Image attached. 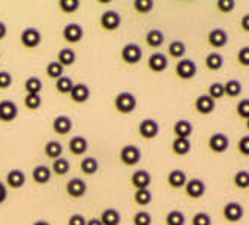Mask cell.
Listing matches in <instances>:
<instances>
[{
	"label": "cell",
	"mask_w": 249,
	"mask_h": 225,
	"mask_svg": "<svg viewBox=\"0 0 249 225\" xmlns=\"http://www.w3.org/2000/svg\"><path fill=\"white\" fill-rule=\"evenodd\" d=\"M114 107L122 114H131L137 108V99L129 92H122L114 99Z\"/></svg>",
	"instance_id": "cell-1"
},
{
	"label": "cell",
	"mask_w": 249,
	"mask_h": 225,
	"mask_svg": "<svg viewBox=\"0 0 249 225\" xmlns=\"http://www.w3.org/2000/svg\"><path fill=\"white\" fill-rule=\"evenodd\" d=\"M222 216L227 222L230 224H236L239 221L243 219L245 216V209H243V206L237 201H230L224 206V209H222Z\"/></svg>",
	"instance_id": "cell-2"
},
{
	"label": "cell",
	"mask_w": 249,
	"mask_h": 225,
	"mask_svg": "<svg viewBox=\"0 0 249 225\" xmlns=\"http://www.w3.org/2000/svg\"><path fill=\"white\" fill-rule=\"evenodd\" d=\"M143 57V50L137 44H126L122 48V60L128 65H137Z\"/></svg>",
	"instance_id": "cell-3"
},
{
	"label": "cell",
	"mask_w": 249,
	"mask_h": 225,
	"mask_svg": "<svg viewBox=\"0 0 249 225\" xmlns=\"http://www.w3.org/2000/svg\"><path fill=\"white\" fill-rule=\"evenodd\" d=\"M197 74V65L191 59H182L176 65V75L180 80H191Z\"/></svg>",
	"instance_id": "cell-4"
},
{
	"label": "cell",
	"mask_w": 249,
	"mask_h": 225,
	"mask_svg": "<svg viewBox=\"0 0 249 225\" xmlns=\"http://www.w3.org/2000/svg\"><path fill=\"white\" fill-rule=\"evenodd\" d=\"M120 159L124 165L132 167L141 161V150L137 146L128 144L120 150Z\"/></svg>",
	"instance_id": "cell-5"
},
{
	"label": "cell",
	"mask_w": 249,
	"mask_h": 225,
	"mask_svg": "<svg viewBox=\"0 0 249 225\" xmlns=\"http://www.w3.org/2000/svg\"><path fill=\"white\" fill-rule=\"evenodd\" d=\"M20 41L21 44L26 47V48H35L38 47L42 41V35L38 29L35 27H29V29H24L20 35Z\"/></svg>",
	"instance_id": "cell-6"
},
{
	"label": "cell",
	"mask_w": 249,
	"mask_h": 225,
	"mask_svg": "<svg viewBox=\"0 0 249 225\" xmlns=\"http://www.w3.org/2000/svg\"><path fill=\"white\" fill-rule=\"evenodd\" d=\"M122 24V17L117 11H105L102 15H101V26L102 29L108 30V32H113V30H117Z\"/></svg>",
	"instance_id": "cell-7"
},
{
	"label": "cell",
	"mask_w": 249,
	"mask_h": 225,
	"mask_svg": "<svg viewBox=\"0 0 249 225\" xmlns=\"http://www.w3.org/2000/svg\"><path fill=\"white\" fill-rule=\"evenodd\" d=\"M138 132L144 140H153L159 134V125L155 119H144L138 125Z\"/></svg>",
	"instance_id": "cell-8"
},
{
	"label": "cell",
	"mask_w": 249,
	"mask_h": 225,
	"mask_svg": "<svg viewBox=\"0 0 249 225\" xmlns=\"http://www.w3.org/2000/svg\"><path fill=\"white\" fill-rule=\"evenodd\" d=\"M209 149L213 152V153H224L227 152L228 146H230V140H228V137L222 132H216V134H213L210 138H209Z\"/></svg>",
	"instance_id": "cell-9"
},
{
	"label": "cell",
	"mask_w": 249,
	"mask_h": 225,
	"mask_svg": "<svg viewBox=\"0 0 249 225\" xmlns=\"http://www.w3.org/2000/svg\"><path fill=\"white\" fill-rule=\"evenodd\" d=\"M17 116H18V107H17L15 102L9 99L0 101V120L2 122H12V120L17 119Z\"/></svg>",
	"instance_id": "cell-10"
},
{
	"label": "cell",
	"mask_w": 249,
	"mask_h": 225,
	"mask_svg": "<svg viewBox=\"0 0 249 225\" xmlns=\"http://www.w3.org/2000/svg\"><path fill=\"white\" fill-rule=\"evenodd\" d=\"M185 192L189 198L198 200L206 194V183L201 179H191L185 185Z\"/></svg>",
	"instance_id": "cell-11"
},
{
	"label": "cell",
	"mask_w": 249,
	"mask_h": 225,
	"mask_svg": "<svg viewBox=\"0 0 249 225\" xmlns=\"http://www.w3.org/2000/svg\"><path fill=\"white\" fill-rule=\"evenodd\" d=\"M83 36H84V30L77 23L66 24L65 29H63V38L69 44H77V42H80L83 39Z\"/></svg>",
	"instance_id": "cell-12"
},
{
	"label": "cell",
	"mask_w": 249,
	"mask_h": 225,
	"mask_svg": "<svg viewBox=\"0 0 249 225\" xmlns=\"http://www.w3.org/2000/svg\"><path fill=\"white\" fill-rule=\"evenodd\" d=\"M66 192L72 198H81L87 192V185L83 179L74 177L66 183Z\"/></svg>",
	"instance_id": "cell-13"
},
{
	"label": "cell",
	"mask_w": 249,
	"mask_h": 225,
	"mask_svg": "<svg viewBox=\"0 0 249 225\" xmlns=\"http://www.w3.org/2000/svg\"><path fill=\"white\" fill-rule=\"evenodd\" d=\"M194 107H195V110H197V113H200L203 116H207V114L215 111L216 102L207 95H201V96H198L197 99H195Z\"/></svg>",
	"instance_id": "cell-14"
},
{
	"label": "cell",
	"mask_w": 249,
	"mask_h": 225,
	"mask_svg": "<svg viewBox=\"0 0 249 225\" xmlns=\"http://www.w3.org/2000/svg\"><path fill=\"white\" fill-rule=\"evenodd\" d=\"M207 42L213 48H222L228 42V35L224 29H213L207 35Z\"/></svg>",
	"instance_id": "cell-15"
},
{
	"label": "cell",
	"mask_w": 249,
	"mask_h": 225,
	"mask_svg": "<svg viewBox=\"0 0 249 225\" xmlns=\"http://www.w3.org/2000/svg\"><path fill=\"white\" fill-rule=\"evenodd\" d=\"M147 66L153 72H164L168 68V59L164 53H153L147 60Z\"/></svg>",
	"instance_id": "cell-16"
},
{
	"label": "cell",
	"mask_w": 249,
	"mask_h": 225,
	"mask_svg": "<svg viewBox=\"0 0 249 225\" xmlns=\"http://www.w3.org/2000/svg\"><path fill=\"white\" fill-rule=\"evenodd\" d=\"M131 183L137 189H149V186L152 183L150 173L146 171V170H137L132 174V177H131Z\"/></svg>",
	"instance_id": "cell-17"
},
{
	"label": "cell",
	"mask_w": 249,
	"mask_h": 225,
	"mask_svg": "<svg viewBox=\"0 0 249 225\" xmlns=\"http://www.w3.org/2000/svg\"><path fill=\"white\" fill-rule=\"evenodd\" d=\"M69 96L74 102L83 104L90 98V89H89L84 83H77V84H74V87H72V90H71Z\"/></svg>",
	"instance_id": "cell-18"
},
{
	"label": "cell",
	"mask_w": 249,
	"mask_h": 225,
	"mask_svg": "<svg viewBox=\"0 0 249 225\" xmlns=\"http://www.w3.org/2000/svg\"><path fill=\"white\" fill-rule=\"evenodd\" d=\"M72 129V120L68 116H57L53 120V131L59 135H66Z\"/></svg>",
	"instance_id": "cell-19"
},
{
	"label": "cell",
	"mask_w": 249,
	"mask_h": 225,
	"mask_svg": "<svg viewBox=\"0 0 249 225\" xmlns=\"http://www.w3.org/2000/svg\"><path fill=\"white\" fill-rule=\"evenodd\" d=\"M6 183L8 186H11L12 189H20L24 186L26 183V174L18 170V168H14L8 173V176H6Z\"/></svg>",
	"instance_id": "cell-20"
},
{
	"label": "cell",
	"mask_w": 249,
	"mask_h": 225,
	"mask_svg": "<svg viewBox=\"0 0 249 225\" xmlns=\"http://www.w3.org/2000/svg\"><path fill=\"white\" fill-rule=\"evenodd\" d=\"M168 185L174 189H180V188H185L186 182H188V177H186V173L182 171V170H173L170 174H168Z\"/></svg>",
	"instance_id": "cell-21"
},
{
	"label": "cell",
	"mask_w": 249,
	"mask_h": 225,
	"mask_svg": "<svg viewBox=\"0 0 249 225\" xmlns=\"http://www.w3.org/2000/svg\"><path fill=\"white\" fill-rule=\"evenodd\" d=\"M192 123L189 122V120H179V122L174 123V128H173V132L176 135V138H189L192 135Z\"/></svg>",
	"instance_id": "cell-22"
},
{
	"label": "cell",
	"mask_w": 249,
	"mask_h": 225,
	"mask_svg": "<svg viewBox=\"0 0 249 225\" xmlns=\"http://www.w3.org/2000/svg\"><path fill=\"white\" fill-rule=\"evenodd\" d=\"M32 177L38 185H45L51 180V170L47 165H38L33 168Z\"/></svg>",
	"instance_id": "cell-23"
},
{
	"label": "cell",
	"mask_w": 249,
	"mask_h": 225,
	"mask_svg": "<svg viewBox=\"0 0 249 225\" xmlns=\"http://www.w3.org/2000/svg\"><path fill=\"white\" fill-rule=\"evenodd\" d=\"M191 141L189 138H174V141L171 144V150L177 156H186L191 152Z\"/></svg>",
	"instance_id": "cell-24"
},
{
	"label": "cell",
	"mask_w": 249,
	"mask_h": 225,
	"mask_svg": "<svg viewBox=\"0 0 249 225\" xmlns=\"http://www.w3.org/2000/svg\"><path fill=\"white\" fill-rule=\"evenodd\" d=\"M89 149V143L84 137H74V138H71V141H69V150L71 153H74V155H84Z\"/></svg>",
	"instance_id": "cell-25"
},
{
	"label": "cell",
	"mask_w": 249,
	"mask_h": 225,
	"mask_svg": "<svg viewBox=\"0 0 249 225\" xmlns=\"http://www.w3.org/2000/svg\"><path fill=\"white\" fill-rule=\"evenodd\" d=\"M99 219H101L102 225H119L120 221H122V216H120L117 209H113V207H110V209H105L101 213Z\"/></svg>",
	"instance_id": "cell-26"
},
{
	"label": "cell",
	"mask_w": 249,
	"mask_h": 225,
	"mask_svg": "<svg viewBox=\"0 0 249 225\" xmlns=\"http://www.w3.org/2000/svg\"><path fill=\"white\" fill-rule=\"evenodd\" d=\"M165 41V36H164V33L161 30H158V29H152L147 32L146 35V44L152 48H158V47H161Z\"/></svg>",
	"instance_id": "cell-27"
},
{
	"label": "cell",
	"mask_w": 249,
	"mask_h": 225,
	"mask_svg": "<svg viewBox=\"0 0 249 225\" xmlns=\"http://www.w3.org/2000/svg\"><path fill=\"white\" fill-rule=\"evenodd\" d=\"M44 152L45 155L53 159V161H56L59 158H62V153H63V146L59 143V141H48L44 147Z\"/></svg>",
	"instance_id": "cell-28"
},
{
	"label": "cell",
	"mask_w": 249,
	"mask_h": 225,
	"mask_svg": "<svg viewBox=\"0 0 249 225\" xmlns=\"http://www.w3.org/2000/svg\"><path fill=\"white\" fill-rule=\"evenodd\" d=\"M75 60H77V56L74 53V50H71V48H62L59 51V54H57V63H60L63 68L74 65Z\"/></svg>",
	"instance_id": "cell-29"
},
{
	"label": "cell",
	"mask_w": 249,
	"mask_h": 225,
	"mask_svg": "<svg viewBox=\"0 0 249 225\" xmlns=\"http://www.w3.org/2000/svg\"><path fill=\"white\" fill-rule=\"evenodd\" d=\"M224 90H225V96L228 98H237L243 87H242V83L239 80H228L225 84H224Z\"/></svg>",
	"instance_id": "cell-30"
},
{
	"label": "cell",
	"mask_w": 249,
	"mask_h": 225,
	"mask_svg": "<svg viewBox=\"0 0 249 225\" xmlns=\"http://www.w3.org/2000/svg\"><path fill=\"white\" fill-rule=\"evenodd\" d=\"M224 66V57L219 53H210L206 57V68L209 71H219Z\"/></svg>",
	"instance_id": "cell-31"
},
{
	"label": "cell",
	"mask_w": 249,
	"mask_h": 225,
	"mask_svg": "<svg viewBox=\"0 0 249 225\" xmlns=\"http://www.w3.org/2000/svg\"><path fill=\"white\" fill-rule=\"evenodd\" d=\"M81 171L84 173L86 176H92V174H95V173L99 170V164H98V161L95 159V158H92V156H87V158H84L83 161H81Z\"/></svg>",
	"instance_id": "cell-32"
},
{
	"label": "cell",
	"mask_w": 249,
	"mask_h": 225,
	"mask_svg": "<svg viewBox=\"0 0 249 225\" xmlns=\"http://www.w3.org/2000/svg\"><path fill=\"white\" fill-rule=\"evenodd\" d=\"M42 81L38 78V77H29L24 83V89L27 93H32V95H39L41 90H42Z\"/></svg>",
	"instance_id": "cell-33"
},
{
	"label": "cell",
	"mask_w": 249,
	"mask_h": 225,
	"mask_svg": "<svg viewBox=\"0 0 249 225\" xmlns=\"http://www.w3.org/2000/svg\"><path fill=\"white\" fill-rule=\"evenodd\" d=\"M72 87H74V81L66 75L56 80V90L62 95H69L71 90H72Z\"/></svg>",
	"instance_id": "cell-34"
},
{
	"label": "cell",
	"mask_w": 249,
	"mask_h": 225,
	"mask_svg": "<svg viewBox=\"0 0 249 225\" xmlns=\"http://www.w3.org/2000/svg\"><path fill=\"white\" fill-rule=\"evenodd\" d=\"M53 171L56 173V174L59 176H66L68 173L71 171V162L66 159V158H59L56 159L54 162H53Z\"/></svg>",
	"instance_id": "cell-35"
},
{
	"label": "cell",
	"mask_w": 249,
	"mask_h": 225,
	"mask_svg": "<svg viewBox=\"0 0 249 225\" xmlns=\"http://www.w3.org/2000/svg\"><path fill=\"white\" fill-rule=\"evenodd\" d=\"M152 192L149 189H137L135 194H134V200L138 206H149L152 203Z\"/></svg>",
	"instance_id": "cell-36"
},
{
	"label": "cell",
	"mask_w": 249,
	"mask_h": 225,
	"mask_svg": "<svg viewBox=\"0 0 249 225\" xmlns=\"http://www.w3.org/2000/svg\"><path fill=\"white\" fill-rule=\"evenodd\" d=\"M168 53H170V56L174 57V59H180V57H183L185 53H186V47H185V44H183L182 41H173V42L168 45Z\"/></svg>",
	"instance_id": "cell-37"
},
{
	"label": "cell",
	"mask_w": 249,
	"mask_h": 225,
	"mask_svg": "<svg viewBox=\"0 0 249 225\" xmlns=\"http://www.w3.org/2000/svg\"><path fill=\"white\" fill-rule=\"evenodd\" d=\"M233 183L239 189H248L249 188V171H246V170L237 171L233 177Z\"/></svg>",
	"instance_id": "cell-38"
},
{
	"label": "cell",
	"mask_w": 249,
	"mask_h": 225,
	"mask_svg": "<svg viewBox=\"0 0 249 225\" xmlns=\"http://www.w3.org/2000/svg\"><path fill=\"white\" fill-rule=\"evenodd\" d=\"M185 222H186V218H185L183 212H180V210H171L165 216L167 225H185Z\"/></svg>",
	"instance_id": "cell-39"
},
{
	"label": "cell",
	"mask_w": 249,
	"mask_h": 225,
	"mask_svg": "<svg viewBox=\"0 0 249 225\" xmlns=\"http://www.w3.org/2000/svg\"><path fill=\"white\" fill-rule=\"evenodd\" d=\"M207 96H210L215 102H216L218 99H222V98L225 96L224 84H222V83H212V84L209 86Z\"/></svg>",
	"instance_id": "cell-40"
},
{
	"label": "cell",
	"mask_w": 249,
	"mask_h": 225,
	"mask_svg": "<svg viewBox=\"0 0 249 225\" xmlns=\"http://www.w3.org/2000/svg\"><path fill=\"white\" fill-rule=\"evenodd\" d=\"M47 75L50 78L59 80L60 77H63V66L57 62H50L47 65Z\"/></svg>",
	"instance_id": "cell-41"
},
{
	"label": "cell",
	"mask_w": 249,
	"mask_h": 225,
	"mask_svg": "<svg viewBox=\"0 0 249 225\" xmlns=\"http://www.w3.org/2000/svg\"><path fill=\"white\" fill-rule=\"evenodd\" d=\"M155 6L153 0H135L134 2V9L138 14H149Z\"/></svg>",
	"instance_id": "cell-42"
},
{
	"label": "cell",
	"mask_w": 249,
	"mask_h": 225,
	"mask_svg": "<svg viewBox=\"0 0 249 225\" xmlns=\"http://www.w3.org/2000/svg\"><path fill=\"white\" fill-rule=\"evenodd\" d=\"M41 104H42L41 95H32V93H27L26 98H24V105H26L29 110H39V108H41Z\"/></svg>",
	"instance_id": "cell-43"
},
{
	"label": "cell",
	"mask_w": 249,
	"mask_h": 225,
	"mask_svg": "<svg viewBox=\"0 0 249 225\" xmlns=\"http://www.w3.org/2000/svg\"><path fill=\"white\" fill-rule=\"evenodd\" d=\"M80 0H60L59 2V8L66 12V14H72V12H77L78 8H80Z\"/></svg>",
	"instance_id": "cell-44"
},
{
	"label": "cell",
	"mask_w": 249,
	"mask_h": 225,
	"mask_svg": "<svg viewBox=\"0 0 249 225\" xmlns=\"http://www.w3.org/2000/svg\"><path fill=\"white\" fill-rule=\"evenodd\" d=\"M236 113L240 119H245V120L249 119V99H242L237 102Z\"/></svg>",
	"instance_id": "cell-45"
},
{
	"label": "cell",
	"mask_w": 249,
	"mask_h": 225,
	"mask_svg": "<svg viewBox=\"0 0 249 225\" xmlns=\"http://www.w3.org/2000/svg\"><path fill=\"white\" fill-rule=\"evenodd\" d=\"M192 225H212V218L206 212H198L192 218Z\"/></svg>",
	"instance_id": "cell-46"
},
{
	"label": "cell",
	"mask_w": 249,
	"mask_h": 225,
	"mask_svg": "<svg viewBox=\"0 0 249 225\" xmlns=\"http://www.w3.org/2000/svg\"><path fill=\"white\" fill-rule=\"evenodd\" d=\"M216 8H218L219 12L228 14V12H233V9L236 8V2H234V0H218Z\"/></svg>",
	"instance_id": "cell-47"
},
{
	"label": "cell",
	"mask_w": 249,
	"mask_h": 225,
	"mask_svg": "<svg viewBox=\"0 0 249 225\" xmlns=\"http://www.w3.org/2000/svg\"><path fill=\"white\" fill-rule=\"evenodd\" d=\"M134 225H152V216L147 212H138L134 215Z\"/></svg>",
	"instance_id": "cell-48"
},
{
	"label": "cell",
	"mask_w": 249,
	"mask_h": 225,
	"mask_svg": "<svg viewBox=\"0 0 249 225\" xmlns=\"http://www.w3.org/2000/svg\"><path fill=\"white\" fill-rule=\"evenodd\" d=\"M237 62L239 65L242 66H249V47H242L239 51H237Z\"/></svg>",
	"instance_id": "cell-49"
},
{
	"label": "cell",
	"mask_w": 249,
	"mask_h": 225,
	"mask_svg": "<svg viewBox=\"0 0 249 225\" xmlns=\"http://www.w3.org/2000/svg\"><path fill=\"white\" fill-rule=\"evenodd\" d=\"M12 84V75L8 71H0V89L5 90L11 87Z\"/></svg>",
	"instance_id": "cell-50"
},
{
	"label": "cell",
	"mask_w": 249,
	"mask_h": 225,
	"mask_svg": "<svg viewBox=\"0 0 249 225\" xmlns=\"http://www.w3.org/2000/svg\"><path fill=\"white\" fill-rule=\"evenodd\" d=\"M237 150L243 155V156H249V135L242 137L237 143Z\"/></svg>",
	"instance_id": "cell-51"
},
{
	"label": "cell",
	"mask_w": 249,
	"mask_h": 225,
	"mask_svg": "<svg viewBox=\"0 0 249 225\" xmlns=\"http://www.w3.org/2000/svg\"><path fill=\"white\" fill-rule=\"evenodd\" d=\"M68 225H86V218L80 213H75L69 218L68 221Z\"/></svg>",
	"instance_id": "cell-52"
},
{
	"label": "cell",
	"mask_w": 249,
	"mask_h": 225,
	"mask_svg": "<svg viewBox=\"0 0 249 225\" xmlns=\"http://www.w3.org/2000/svg\"><path fill=\"white\" fill-rule=\"evenodd\" d=\"M6 198H8V191H6V186L0 182V204L2 203H5L6 201Z\"/></svg>",
	"instance_id": "cell-53"
},
{
	"label": "cell",
	"mask_w": 249,
	"mask_h": 225,
	"mask_svg": "<svg viewBox=\"0 0 249 225\" xmlns=\"http://www.w3.org/2000/svg\"><path fill=\"white\" fill-rule=\"evenodd\" d=\"M240 27H242V30L249 32V14H246V15L242 17V20H240Z\"/></svg>",
	"instance_id": "cell-54"
},
{
	"label": "cell",
	"mask_w": 249,
	"mask_h": 225,
	"mask_svg": "<svg viewBox=\"0 0 249 225\" xmlns=\"http://www.w3.org/2000/svg\"><path fill=\"white\" fill-rule=\"evenodd\" d=\"M6 33H8V29H6L5 23L0 21V41H2V39L6 36Z\"/></svg>",
	"instance_id": "cell-55"
},
{
	"label": "cell",
	"mask_w": 249,
	"mask_h": 225,
	"mask_svg": "<svg viewBox=\"0 0 249 225\" xmlns=\"http://www.w3.org/2000/svg\"><path fill=\"white\" fill-rule=\"evenodd\" d=\"M86 225H102V222H101V219H98V218H92V219L86 221Z\"/></svg>",
	"instance_id": "cell-56"
},
{
	"label": "cell",
	"mask_w": 249,
	"mask_h": 225,
	"mask_svg": "<svg viewBox=\"0 0 249 225\" xmlns=\"http://www.w3.org/2000/svg\"><path fill=\"white\" fill-rule=\"evenodd\" d=\"M33 225H51V224L47 221H36V222H33Z\"/></svg>",
	"instance_id": "cell-57"
},
{
	"label": "cell",
	"mask_w": 249,
	"mask_h": 225,
	"mask_svg": "<svg viewBox=\"0 0 249 225\" xmlns=\"http://www.w3.org/2000/svg\"><path fill=\"white\" fill-rule=\"evenodd\" d=\"M246 129H248V131H249V119H248V120H246Z\"/></svg>",
	"instance_id": "cell-58"
},
{
	"label": "cell",
	"mask_w": 249,
	"mask_h": 225,
	"mask_svg": "<svg viewBox=\"0 0 249 225\" xmlns=\"http://www.w3.org/2000/svg\"><path fill=\"white\" fill-rule=\"evenodd\" d=\"M248 191H249V188H248Z\"/></svg>",
	"instance_id": "cell-59"
}]
</instances>
